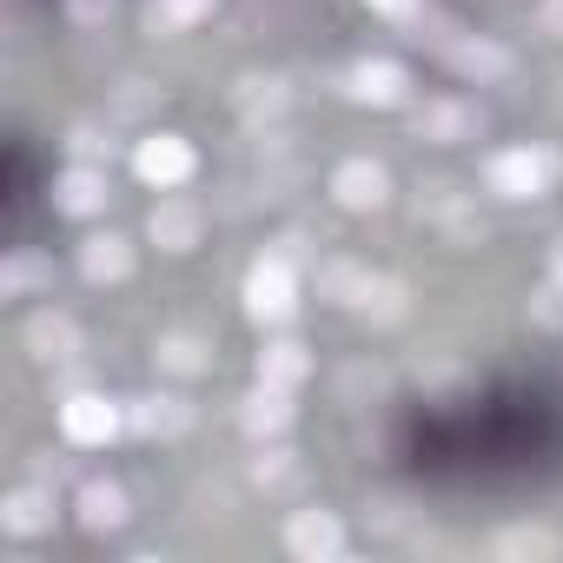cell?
<instances>
[{
	"label": "cell",
	"mask_w": 563,
	"mask_h": 563,
	"mask_svg": "<svg viewBox=\"0 0 563 563\" xmlns=\"http://www.w3.org/2000/svg\"><path fill=\"white\" fill-rule=\"evenodd\" d=\"M67 14L80 27H100V21H113V0H67Z\"/></svg>",
	"instance_id": "29"
},
{
	"label": "cell",
	"mask_w": 563,
	"mask_h": 563,
	"mask_svg": "<svg viewBox=\"0 0 563 563\" xmlns=\"http://www.w3.org/2000/svg\"><path fill=\"white\" fill-rule=\"evenodd\" d=\"M67 146H74V159H87V166H107V159H113V140H107L100 126H74Z\"/></svg>",
	"instance_id": "27"
},
{
	"label": "cell",
	"mask_w": 563,
	"mask_h": 563,
	"mask_svg": "<svg viewBox=\"0 0 563 563\" xmlns=\"http://www.w3.org/2000/svg\"><path fill=\"white\" fill-rule=\"evenodd\" d=\"M80 278H87V286H120V278H133V239L87 232L80 239Z\"/></svg>",
	"instance_id": "10"
},
{
	"label": "cell",
	"mask_w": 563,
	"mask_h": 563,
	"mask_svg": "<svg viewBox=\"0 0 563 563\" xmlns=\"http://www.w3.org/2000/svg\"><path fill=\"white\" fill-rule=\"evenodd\" d=\"M126 424L140 438H179V431H192V405L173 398V391H153V398H133L126 405Z\"/></svg>",
	"instance_id": "14"
},
{
	"label": "cell",
	"mask_w": 563,
	"mask_h": 563,
	"mask_svg": "<svg viewBox=\"0 0 563 563\" xmlns=\"http://www.w3.org/2000/svg\"><path fill=\"white\" fill-rule=\"evenodd\" d=\"M126 517H133V504H126V490H120L113 477H87V484H80V523H87L93 537L120 530Z\"/></svg>",
	"instance_id": "17"
},
{
	"label": "cell",
	"mask_w": 563,
	"mask_h": 563,
	"mask_svg": "<svg viewBox=\"0 0 563 563\" xmlns=\"http://www.w3.org/2000/svg\"><path fill=\"white\" fill-rule=\"evenodd\" d=\"M239 424H245V438H278L292 424V391L258 378V391H245V405H239Z\"/></svg>",
	"instance_id": "15"
},
{
	"label": "cell",
	"mask_w": 563,
	"mask_h": 563,
	"mask_svg": "<svg viewBox=\"0 0 563 563\" xmlns=\"http://www.w3.org/2000/svg\"><path fill=\"white\" fill-rule=\"evenodd\" d=\"M153 365L173 372V378H199V372H212V345H206L199 332H166V339L153 345Z\"/></svg>",
	"instance_id": "19"
},
{
	"label": "cell",
	"mask_w": 563,
	"mask_h": 563,
	"mask_svg": "<svg viewBox=\"0 0 563 563\" xmlns=\"http://www.w3.org/2000/svg\"><path fill=\"white\" fill-rule=\"evenodd\" d=\"M192 166H199V153H192L179 133H146V140L133 146V173H140L146 186H159V192L186 186V179H192Z\"/></svg>",
	"instance_id": "3"
},
{
	"label": "cell",
	"mask_w": 563,
	"mask_h": 563,
	"mask_svg": "<svg viewBox=\"0 0 563 563\" xmlns=\"http://www.w3.org/2000/svg\"><path fill=\"white\" fill-rule=\"evenodd\" d=\"M0 292H8V299L54 292V258H47V252H14L8 265H0Z\"/></svg>",
	"instance_id": "20"
},
{
	"label": "cell",
	"mask_w": 563,
	"mask_h": 563,
	"mask_svg": "<svg viewBox=\"0 0 563 563\" xmlns=\"http://www.w3.org/2000/svg\"><path fill=\"white\" fill-rule=\"evenodd\" d=\"M219 8V0H153L146 8V34L159 41V34H173V27H192V21H206Z\"/></svg>",
	"instance_id": "25"
},
{
	"label": "cell",
	"mask_w": 563,
	"mask_h": 563,
	"mask_svg": "<svg viewBox=\"0 0 563 563\" xmlns=\"http://www.w3.org/2000/svg\"><path fill=\"white\" fill-rule=\"evenodd\" d=\"M54 517H60V504H54V484H21V490H8V504H0V523H8V537H41V530H54Z\"/></svg>",
	"instance_id": "11"
},
{
	"label": "cell",
	"mask_w": 563,
	"mask_h": 563,
	"mask_svg": "<svg viewBox=\"0 0 563 563\" xmlns=\"http://www.w3.org/2000/svg\"><path fill=\"white\" fill-rule=\"evenodd\" d=\"M120 424H126V411H120L107 391H74V398L60 405V431H67V444H113Z\"/></svg>",
	"instance_id": "4"
},
{
	"label": "cell",
	"mask_w": 563,
	"mask_h": 563,
	"mask_svg": "<svg viewBox=\"0 0 563 563\" xmlns=\"http://www.w3.org/2000/svg\"><path fill=\"white\" fill-rule=\"evenodd\" d=\"M21 345H27V358H34V365H60V358H74V352H80V332H74V319H67V312L41 306V312L27 319Z\"/></svg>",
	"instance_id": "12"
},
{
	"label": "cell",
	"mask_w": 563,
	"mask_h": 563,
	"mask_svg": "<svg viewBox=\"0 0 563 563\" xmlns=\"http://www.w3.org/2000/svg\"><path fill=\"white\" fill-rule=\"evenodd\" d=\"M107 199H113V179H107V166H87V159H74V166L60 173V186H54V206L74 212V219L107 212Z\"/></svg>",
	"instance_id": "9"
},
{
	"label": "cell",
	"mask_w": 563,
	"mask_h": 563,
	"mask_svg": "<svg viewBox=\"0 0 563 563\" xmlns=\"http://www.w3.org/2000/svg\"><path fill=\"white\" fill-rule=\"evenodd\" d=\"M292 477H299V457H292V451H278V444H272V451L252 457V484H258V490H286Z\"/></svg>",
	"instance_id": "26"
},
{
	"label": "cell",
	"mask_w": 563,
	"mask_h": 563,
	"mask_svg": "<svg viewBox=\"0 0 563 563\" xmlns=\"http://www.w3.org/2000/svg\"><path fill=\"white\" fill-rule=\"evenodd\" d=\"M146 232H153V245H159V252H192V245H199V232H206V212H199L192 199H159V206H153V219H146Z\"/></svg>",
	"instance_id": "13"
},
{
	"label": "cell",
	"mask_w": 563,
	"mask_h": 563,
	"mask_svg": "<svg viewBox=\"0 0 563 563\" xmlns=\"http://www.w3.org/2000/svg\"><path fill=\"white\" fill-rule=\"evenodd\" d=\"M537 27H543L550 41H563V0H537Z\"/></svg>",
	"instance_id": "30"
},
{
	"label": "cell",
	"mask_w": 563,
	"mask_h": 563,
	"mask_svg": "<svg viewBox=\"0 0 563 563\" xmlns=\"http://www.w3.org/2000/svg\"><path fill=\"white\" fill-rule=\"evenodd\" d=\"M332 199H339L345 212H378V206L391 199V179H385L378 159H345V166L332 173Z\"/></svg>",
	"instance_id": "8"
},
{
	"label": "cell",
	"mask_w": 563,
	"mask_h": 563,
	"mask_svg": "<svg viewBox=\"0 0 563 563\" xmlns=\"http://www.w3.org/2000/svg\"><path fill=\"white\" fill-rule=\"evenodd\" d=\"M258 378H265V385H286V391H299V385L312 378V352H306L299 339H272V345L258 352Z\"/></svg>",
	"instance_id": "18"
},
{
	"label": "cell",
	"mask_w": 563,
	"mask_h": 563,
	"mask_svg": "<svg viewBox=\"0 0 563 563\" xmlns=\"http://www.w3.org/2000/svg\"><path fill=\"white\" fill-rule=\"evenodd\" d=\"M365 8H378V14H411L418 0H365Z\"/></svg>",
	"instance_id": "31"
},
{
	"label": "cell",
	"mask_w": 563,
	"mask_h": 563,
	"mask_svg": "<svg viewBox=\"0 0 563 563\" xmlns=\"http://www.w3.org/2000/svg\"><path fill=\"white\" fill-rule=\"evenodd\" d=\"M232 100H239V113H245V120H265V113L286 107V80H278V74H245Z\"/></svg>",
	"instance_id": "24"
},
{
	"label": "cell",
	"mask_w": 563,
	"mask_h": 563,
	"mask_svg": "<svg viewBox=\"0 0 563 563\" xmlns=\"http://www.w3.org/2000/svg\"><path fill=\"white\" fill-rule=\"evenodd\" d=\"M365 286H372V272L352 265V258H325V265H319V299H325V306H358Z\"/></svg>",
	"instance_id": "22"
},
{
	"label": "cell",
	"mask_w": 563,
	"mask_h": 563,
	"mask_svg": "<svg viewBox=\"0 0 563 563\" xmlns=\"http://www.w3.org/2000/svg\"><path fill=\"white\" fill-rule=\"evenodd\" d=\"M563 543H556V530L550 523H504L497 537H490V556L497 563H550Z\"/></svg>",
	"instance_id": "16"
},
{
	"label": "cell",
	"mask_w": 563,
	"mask_h": 563,
	"mask_svg": "<svg viewBox=\"0 0 563 563\" xmlns=\"http://www.w3.org/2000/svg\"><path fill=\"white\" fill-rule=\"evenodd\" d=\"M563 179V153L556 146H504L484 159V186L497 199H543Z\"/></svg>",
	"instance_id": "1"
},
{
	"label": "cell",
	"mask_w": 563,
	"mask_h": 563,
	"mask_svg": "<svg viewBox=\"0 0 563 563\" xmlns=\"http://www.w3.org/2000/svg\"><path fill=\"white\" fill-rule=\"evenodd\" d=\"M286 550H292L299 563H332V556L345 550V523H339L325 504L292 510V517H286Z\"/></svg>",
	"instance_id": "5"
},
{
	"label": "cell",
	"mask_w": 563,
	"mask_h": 563,
	"mask_svg": "<svg viewBox=\"0 0 563 563\" xmlns=\"http://www.w3.org/2000/svg\"><path fill=\"white\" fill-rule=\"evenodd\" d=\"M451 67H457L464 80H477V87L510 80V54H504L497 41H457V47H451Z\"/></svg>",
	"instance_id": "21"
},
{
	"label": "cell",
	"mask_w": 563,
	"mask_h": 563,
	"mask_svg": "<svg viewBox=\"0 0 563 563\" xmlns=\"http://www.w3.org/2000/svg\"><path fill=\"white\" fill-rule=\"evenodd\" d=\"M537 325H550V332L563 325V286H556V278H550V286L537 292Z\"/></svg>",
	"instance_id": "28"
},
{
	"label": "cell",
	"mask_w": 563,
	"mask_h": 563,
	"mask_svg": "<svg viewBox=\"0 0 563 563\" xmlns=\"http://www.w3.org/2000/svg\"><path fill=\"white\" fill-rule=\"evenodd\" d=\"M358 312H365L372 325H398V319L411 312V286H405V278H372L365 299H358Z\"/></svg>",
	"instance_id": "23"
},
{
	"label": "cell",
	"mask_w": 563,
	"mask_h": 563,
	"mask_svg": "<svg viewBox=\"0 0 563 563\" xmlns=\"http://www.w3.org/2000/svg\"><path fill=\"white\" fill-rule=\"evenodd\" d=\"M245 312L252 325H286L299 312V272H292V252H258L245 265Z\"/></svg>",
	"instance_id": "2"
},
{
	"label": "cell",
	"mask_w": 563,
	"mask_h": 563,
	"mask_svg": "<svg viewBox=\"0 0 563 563\" xmlns=\"http://www.w3.org/2000/svg\"><path fill=\"white\" fill-rule=\"evenodd\" d=\"M345 93H352L358 107H405L411 74H405L398 60H358V67L345 74Z\"/></svg>",
	"instance_id": "7"
},
{
	"label": "cell",
	"mask_w": 563,
	"mask_h": 563,
	"mask_svg": "<svg viewBox=\"0 0 563 563\" xmlns=\"http://www.w3.org/2000/svg\"><path fill=\"white\" fill-rule=\"evenodd\" d=\"M550 278H556V286H563V252H556V265H550Z\"/></svg>",
	"instance_id": "32"
},
{
	"label": "cell",
	"mask_w": 563,
	"mask_h": 563,
	"mask_svg": "<svg viewBox=\"0 0 563 563\" xmlns=\"http://www.w3.org/2000/svg\"><path fill=\"white\" fill-rule=\"evenodd\" d=\"M477 133H484V107H471V100H431V107H418V140H431V146H464Z\"/></svg>",
	"instance_id": "6"
}]
</instances>
